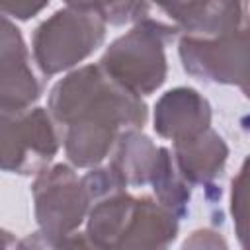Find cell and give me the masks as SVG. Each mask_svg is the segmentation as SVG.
<instances>
[{
	"label": "cell",
	"instance_id": "6da1fadb",
	"mask_svg": "<svg viewBox=\"0 0 250 250\" xmlns=\"http://www.w3.org/2000/svg\"><path fill=\"white\" fill-rule=\"evenodd\" d=\"M49 113L62 127V145L70 164L94 168L109 156L123 131L143 129L148 107L141 96L115 82L100 64H86L53 86Z\"/></svg>",
	"mask_w": 250,
	"mask_h": 250
},
{
	"label": "cell",
	"instance_id": "7a4b0ae2",
	"mask_svg": "<svg viewBox=\"0 0 250 250\" xmlns=\"http://www.w3.org/2000/svg\"><path fill=\"white\" fill-rule=\"evenodd\" d=\"M35 221L39 232L27 236L20 246L76 248L90 246L86 236L76 232L90 209V195L84 180L66 164L45 166L31 186Z\"/></svg>",
	"mask_w": 250,
	"mask_h": 250
},
{
	"label": "cell",
	"instance_id": "3957f363",
	"mask_svg": "<svg viewBox=\"0 0 250 250\" xmlns=\"http://www.w3.org/2000/svg\"><path fill=\"white\" fill-rule=\"evenodd\" d=\"M174 37V25L143 18L105 49L98 64L127 90L148 96L166 82V45Z\"/></svg>",
	"mask_w": 250,
	"mask_h": 250
},
{
	"label": "cell",
	"instance_id": "277c9868",
	"mask_svg": "<svg viewBox=\"0 0 250 250\" xmlns=\"http://www.w3.org/2000/svg\"><path fill=\"white\" fill-rule=\"evenodd\" d=\"M105 21L94 12L64 8L41 21L33 33V59L43 76L70 70L105 39Z\"/></svg>",
	"mask_w": 250,
	"mask_h": 250
},
{
	"label": "cell",
	"instance_id": "5b68a950",
	"mask_svg": "<svg viewBox=\"0 0 250 250\" xmlns=\"http://www.w3.org/2000/svg\"><path fill=\"white\" fill-rule=\"evenodd\" d=\"M59 141L49 109L0 105V170L37 174L59 152Z\"/></svg>",
	"mask_w": 250,
	"mask_h": 250
},
{
	"label": "cell",
	"instance_id": "8992f818",
	"mask_svg": "<svg viewBox=\"0 0 250 250\" xmlns=\"http://www.w3.org/2000/svg\"><path fill=\"white\" fill-rule=\"evenodd\" d=\"M178 53L189 76L248 92V25L207 39L180 37Z\"/></svg>",
	"mask_w": 250,
	"mask_h": 250
},
{
	"label": "cell",
	"instance_id": "52a82bcc",
	"mask_svg": "<svg viewBox=\"0 0 250 250\" xmlns=\"http://www.w3.org/2000/svg\"><path fill=\"white\" fill-rule=\"evenodd\" d=\"M39 98L41 84L31 70L21 31L0 12V105L29 107Z\"/></svg>",
	"mask_w": 250,
	"mask_h": 250
},
{
	"label": "cell",
	"instance_id": "ba28073f",
	"mask_svg": "<svg viewBox=\"0 0 250 250\" xmlns=\"http://www.w3.org/2000/svg\"><path fill=\"white\" fill-rule=\"evenodd\" d=\"M154 131L174 141L193 137L211 127V105L193 88H174L160 96L154 105Z\"/></svg>",
	"mask_w": 250,
	"mask_h": 250
},
{
	"label": "cell",
	"instance_id": "9c48e42d",
	"mask_svg": "<svg viewBox=\"0 0 250 250\" xmlns=\"http://www.w3.org/2000/svg\"><path fill=\"white\" fill-rule=\"evenodd\" d=\"M178 236V217L148 195L133 197L117 248H166Z\"/></svg>",
	"mask_w": 250,
	"mask_h": 250
},
{
	"label": "cell",
	"instance_id": "30bf717a",
	"mask_svg": "<svg viewBox=\"0 0 250 250\" xmlns=\"http://www.w3.org/2000/svg\"><path fill=\"white\" fill-rule=\"evenodd\" d=\"M172 158L186 182L209 186L223 174L229 146L217 131L207 127L193 137L174 141Z\"/></svg>",
	"mask_w": 250,
	"mask_h": 250
},
{
	"label": "cell",
	"instance_id": "8fae6325",
	"mask_svg": "<svg viewBox=\"0 0 250 250\" xmlns=\"http://www.w3.org/2000/svg\"><path fill=\"white\" fill-rule=\"evenodd\" d=\"M248 25L246 0H199V4L178 23V37L207 39Z\"/></svg>",
	"mask_w": 250,
	"mask_h": 250
},
{
	"label": "cell",
	"instance_id": "7c38bea8",
	"mask_svg": "<svg viewBox=\"0 0 250 250\" xmlns=\"http://www.w3.org/2000/svg\"><path fill=\"white\" fill-rule=\"evenodd\" d=\"M156 152L158 146L141 129H127L115 141V154L109 166L127 186H145L148 184Z\"/></svg>",
	"mask_w": 250,
	"mask_h": 250
},
{
	"label": "cell",
	"instance_id": "4fadbf2b",
	"mask_svg": "<svg viewBox=\"0 0 250 250\" xmlns=\"http://www.w3.org/2000/svg\"><path fill=\"white\" fill-rule=\"evenodd\" d=\"M148 184L152 186L154 197L160 205L172 211L178 219L188 215L189 199H191V184L184 180L178 172L172 152L166 146H158L154 166L148 176Z\"/></svg>",
	"mask_w": 250,
	"mask_h": 250
},
{
	"label": "cell",
	"instance_id": "5bb4252c",
	"mask_svg": "<svg viewBox=\"0 0 250 250\" xmlns=\"http://www.w3.org/2000/svg\"><path fill=\"white\" fill-rule=\"evenodd\" d=\"M68 6L94 12L105 23L123 25L139 21L148 12V0H64Z\"/></svg>",
	"mask_w": 250,
	"mask_h": 250
},
{
	"label": "cell",
	"instance_id": "9a60e30c",
	"mask_svg": "<svg viewBox=\"0 0 250 250\" xmlns=\"http://www.w3.org/2000/svg\"><path fill=\"white\" fill-rule=\"evenodd\" d=\"M246 166H248V160L242 162L240 170H238V176L232 180V193H230V211H232V217H234V227H236V234L242 242V246L246 244Z\"/></svg>",
	"mask_w": 250,
	"mask_h": 250
},
{
	"label": "cell",
	"instance_id": "2e32d148",
	"mask_svg": "<svg viewBox=\"0 0 250 250\" xmlns=\"http://www.w3.org/2000/svg\"><path fill=\"white\" fill-rule=\"evenodd\" d=\"M47 4L49 0H0V12L8 18L25 21L37 16Z\"/></svg>",
	"mask_w": 250,
	"mask_h": 250
},
{
	"label": "cell",
	"instance_id": "e0dca14e",
	"mask_svg": "<svg viewBox=\"0 0 250 250\" xmlns=\"http://www.w3.org/2000/svg\"><path fill=\"white\" fill-rule=\"evenodd\" d=\"M170 20H174V25H178L197 4L199 0H152Z\"/></svg>",
	"mask_w": 250,
	"mask_h": 250
},
{
	"label": "cell",
	"instance_id": "ac0fdd59",
	"mask_svg": "<svg viewBox=\"0 0 250 250\" xmlns=\"http://www.w3.org/2000/svg\"><path fill=\"white\" fill-rule=\"evenodd\" d=\"M227 248V242L217 234V232H211V230H195L191 232V238H188L184 242V248Z\"/></svg>",
	"mask_w": 250,
	"mask_h": 250
},
{
	"label": "cell",
	"instance_id": "d6986e66",
	"mask_svg": "<svg viewBox=\"0 0 250 250\" xmlns=\"http://www.w3.org/2000/svg\"><path fill=\"white\" fill-rule=\"evenodd\" d=\"M16 238L12 236V232L0 229V248H10V246H16Z\"/></svg>",
	"mask_w": 250,
	"mask_h": 250
}]
</instances>
